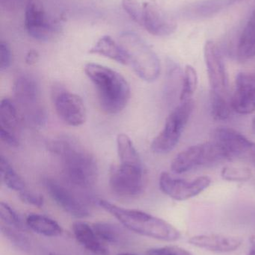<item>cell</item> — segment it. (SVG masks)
<instances>
[{
	"mask_svg": "<svg viewBox=\"0 0 255 255\" xmlns=\"http://www.w3.org/2000/svg\"><path fill=\"white\" fill-rule=\"evenodd\" d=\"M50 150L60 157L63 175L69 184L86 189L93 187L97 182V161L92 154L77 141L63 136L51 143Z\"/></svg>",
	"mask_w": 255,
	"mask_h": 255,
	"instance_id": "cell-1",
	"label": "cell"
},
{
	"mask_svg": "<svg viewBox=\"0 0 255 255\" xmlns=\"http://www.w3.org/2000/svg\"><path fill=\"white\" fill-rule=\"evenodd\" d=\"M85 75L97 91L99 104L108 115L122 112L130 99V87L127 79L115 70L95 63L85 64Z\"/></svg>",
	"mask_w": 255,
	"mask_h": 255,
	"instance_id": "cell-2",
	"label": "cell"
},
{
	"mask_svg": "<svg viewBox=\"0 0 255 255\" xmlns=\"http://www.w3.org/2000/svg\"><path fill=\"white\" fill-rule=\"evenodd\" d=\"M97 203L130 232L167 242H173L181 238V232L172 225L145 211L122 208L104 199H100Z\"/></svg>",
	"mask_w": 255,
	"mask_h": 255,
	"instance_id": "cell-3",
	"label": "cell"
},
{
	"mask_svg": "<svg viewBox=\"0 0 255 255\" xmlns=\"http://www.w3.org/2000/svg\"><path fill=\"white\" fill-rule=\"evenodd\" d=\"M118 43L125 51L135 73L143 81L153 82L160 74V60L148 43L133 31H125L120 35Z\"/></svg>",
	"mask_w": 255,
	"mask_h": 255,
	"instance_id": "cell-4",
	"label": "cell"
},
{
	"mask_svg": "<svg viewBox=\"0 0 255 255\" xmlns=\"http://www.w3.org/2000/svg\"><path fill=\"white\" fill-rule=\"evenodd\" d=\"M15 104L24 121L33 127L44 125L46 115L40 103L38 82L34 76L26 73L18 75L13 82Z\"/></svg>",
	"mask_w": 255,
	"mask_h": 255,
	"instance_id": "cell-5",
	"label": "cell"
},
{
	"mask_svg": "<svg viewBox=\"0 0 255 255\" xmlns=\"http://www.w3.org/2000/svg\"><path fill=\"white\" fill-rule=\"evenodd\" d=\"M229 160L224 150L216 141L192 145L180 152L172 160L171 169L174 173L182 174L202 166Z\"/></svg>",
	"mask_w": 255,
	"mask_h": 255,
	"instance_id": "cell-6",
	"label": "cell"
},
{
	"mask_svg": "<svg viewBox=\"0 0 255 255\" xmlns=\"http://www.w3.org/2000/svg\"><path fill=\"white\" fill-rule=\"evenodd\" d=\"M194 108L193 100L181 102L166 119L164 128L151 142V148L157 154L170 152L178 145Z\"/></svg>",
	"mask_w": 255,
	"mask_h": 255,
	"instance_id": "cell-7",
	"label": "cell"
},
{
	"mask_svg": "<svg viewBox=\"0 0 255 255\" xmlns=\"http://www.w3.org/2000/svg\"><path fill=\"white\" fill-rule=\"evenodd\" d=\"M112 165L109 171V186L116 196L135 198L145 190V172L142 163L120 162Z\"/></svg>",
	"mask_w": 255,
	"mask_h": 255,
	"instance_id": "cell-8",
	"label": "cell"
},
{
	"mask_svg": "<svg viewBox=\"0 0 255 255\" xmlns=\"http://www.w3.org/2000/svg\"><path fill=\"white\" fill-rule=\"evenodd\" d=\"M52 100L58 118L70 127L83 125L86 121V109L77 94L67 91L60 85L52 87Z\"/></svg>",
	"mask_w": 255,
	"mask_h": 255,
	"instance_id": "cell-9",
	"label": "cell"
},
{
	"mask_svg": "<svg viewBox=\"0 0 255 255\" xmlns=\"http://www.w3.org/2000/svg\"><path fill=\"white\" fill-rule=\"evenodd\" d=\"M213 140L223 148L228 159H239L255 166V142L231 128L221 127L214 130Z\"/></svg>",
	"mask_w": 255,
	"mask_h": 255,
	"instance_id": "cell-10",
	"label": "cell"
},
{
	"mask_svg": "<svg viewBox=\"0 0 255 255\" xmlns=\"http://www.w3.org/2000/svg\"><path fill=\"white\" fill-rule=\"evenodd\" d=\"M25 28L30 37L39 41H49L58 34V24L48 16L41 0H27Z\"/></svg>",
	"mask_w": 255,
	"mask_h": 255,
	"instance_id": "cell-11",
	"label": "cell"
},
{
	"mask_svg": "<svg viewBox=\"0 0 255 255\" xmlns=\"http://www.w3.org/2000/svg\"><path fill=\"white\" fill-rule=\"evenodd\" d=\"M138 24L148 33L157 37H166L177 29L175 19L156 0H145Z\"/></svg>",
	"mask_w": 255,
	"mask_h": 255,
	"instance_id": "cell-12",
	"label": "cell"
},
{
	"mask_svg": "<svg viewBox=\"0 0 255 255\" xmlns=\"http://www.w3.org/2000/svg\"><path fill=\"white\" fill-rule=\"evenodd\" d=\"M211 94L229 97V77L223 55L214 41L206 42L204 49Z\"/></svg>",
	"mask_w": 255,
	"mask_h": 255,
	"instance_id": "cell-13",
	"label": "cell"
},
{
	"mask_svg": "<svg viewBox=\"0 0 255 255\" xmlns=\"http://www.w3.org/2000/svg\"><path fill=\"white\" fill-rule=\"evenodd\" d=\"M211 184L208 176L199 177L196 179L177 178L166 172L161 173L159 180L160 190L164 194L177 201H184L200 194Z\"/></svg>",
	"mask_w": 255,
	"mask_h": 255,
	"instance_id": "cell-14",
	"label": "cell"
},
{
	"mask_svg": "<svg viewBox=\"0 0 255 255\" xmlns=\"http://www.w3.org/2000/svg\"><path fill=\"white\" fill-rule=\"evenodd\" d=\"M45 189L51 199L67 214L78 219L89 217L90 211L85 204L70 189L52 178L43 181Z\"/></svg>",
	"mask_w": 255,
	"mask_h": 255,
	"instance_id": "cell-15",
	"label": "cell"
},
{
	"mask_svg": "<svg viewBox=\"0 0 255 255\" xmlns=\"http://www.w3.org/2000/svg\"><path fill=\"white\" fill-rule=\"evenodd\" d=\"M232 110L239 115L255 112V73L243 72L236 78L235 90L231 98Z\"/></svg>",
	"mask_w": 255,
	"mask_h": 255,
	"instance_id": "cell-16",
	"label": "cell"
},
{
	"mask_svg": "<svg viewBox=\"0 0 255 255\" xmlns=\"http://www.w3.org/2000/svg\"><path fill=\"white\" fill-rule=\"evenodd\" d=\"M191 245L214 253H231L242 245V240L236 237L220 235H197L189 241Z\"/></svg>",
	"mask_w": 255,
	"mask_h": 255,
	"instance_id": "cell-17",
	"label": "cell"
},
{
	"mask_svg": "<svg viewBox=\"0 0 255 255\" xmlns=\"http://www.w3.org/2000/svg\"><path fill=\"white\" fill-rule=\"evenodd\" d=\"M72 230L77 242L94 255H109V248L99 238L92 225L77 220L72 225Z\"/></svg>",
	"mask_w": 255,
	"mask_h": 255,
	"instance_id": "cell-18",
	"label": "cell"
},
{
	"mask_svg": "<svg viewBox=\"0 0 255 255\" xmlns=\"http://www.w3.org/2000/svg\"><path fill=\"white\" fill-rule=\"evenodd\" d=\"M19 111L16 104L8 98L1 100L0 104V137H17Z\"/></svg>",
	"mask_w": 255,
	"mask_h": 255,
	"instance_id": "cell-19",
	"label": "cell"
},
{
	"mask_svg": "<svg viewBox=\"0 0 255 255\" xmlns=\"http://www.w3.org/2000/svg\"><path fill=\"white\" fill-rule=\"evenodd\" d=\"M89 53L110 58L123 65H128L129 59L121 45L109 35L100 37L91 48Z\"/></svg>",
	"mask_w": 255,
	"mask_h": 255,
	"instance_id": "cell-20",
	"label": "cell"
},
{
	"mask_svg": "<svg viewBox=\"0 0 255 255\" xmlns=\"http://www.w3.org/2000/svg\"><path fill=\"white\" fill-rule=\"evenodd\" d=\"M25 223L30 230L46 238H58L63 233L62 228L55 220L41 214H30Z\"/></svg>",
	"mask_w": 255,
	"mask_h": 255,
	"instance_id": "cell-21",
	"label": "cell"
},
{
	"mask_svg": "<svg viewBox=\"0 0 255 255\" xmlns=\"http://www.w3.org/2000/svg\"><path fill=\"white\" fill-rule=\"evenodd\" d=\"M96 234L100 240L106 244L121 245L127 241L126 232L115 223L108 222H97L92 224Z\"/></svg>",
	"mask_w": 255,
	"mask_h": 255,
	"instance_id": "cell-22",
	"label": "cell"
},
{
	"mask_svg": "<svg viewBox=\"0 0 255 255\" xmlns=\"http://www.w3.org/2000/svg\"><path fill=\"white\" fill-rule=\"evenodd\" d=\"M238 56L242 61L255 57V9L240 38Z\"/></svg>",
	"mask_w": 255,
	"mask_h": 255,
	"instance_id": "cell-23",
	"label": "cell"
},
{
	"mask_svg": "<svg viewBox=\"0 0 255 255\" xmlns=\"http://www.w3.org/2000/svg\"><path fill=\"white\" fill-rule=\"evenodd\" d=\"M0 175L5 187L13 191L20 193L26 189L25 181L18 175L6 157H0Z\"/></svg>",
	"mask_w": 255,
	"mask_h": 255,
	"instance_id": "cell-24",
	"label": "cell"
},
{
	"mask_svg": "<svg viewBox=\"0 0 255 255\" xmlns=\"http://www.w3.org/2000/svg\"><path fill=\"white\" fill-rule=\"evenodd\" d=\"M0 230L3 237L15 248L25 253H28L31 250V241L23 231L10 227L2 223H1Z\"/></svg>",
	"mask_w": 255,
	"mask_h": 255,
	"instance_id": "cell-25",
	"label": "cell"
},
{
	"mask_svg": "<svg viewBox=\"0 0 255 255\" xmlns=\"http://www.w3.org/2000/svg\"><path fill=\"white\" fill-rule=\"evenodd\" d=\"M198 87V75L196 69L191 65L186 66L183 78L180 99L181 102L191 100Z\"/></svg>",
	"mask_w": 255,
	"mask_h": 255,
	"instance_id": "cell-26",
	"label": "cell"
},
{
	"mask_svg": "<svg viewBox=\"0 0 255 255\" xmlns=\"http://www.w3.org/2000/svg\"><path fill=\"white\" fill-rule=\"evenodd\" d=\"M0 219L2 224L23 232L28 228L17 211L5 202L0 203Z\"/></svg>",
	"mask_w": 255,
	"mask_h": 255,
	"instance_id": "cell-27",
	"label": "cell"
},
{
	"mask_svg": "<svg viewBox=\"0 0 255 255\" xmlns=\"http://www.w3.org/2000/svg\"><path fill=\"white\" fill-rule=\"evenodd\" d=\"M211 106L213 117L218 121H226L233 111L229 97L211 94Z\"/></svg>",
	"mask_w": 255,
	"mask_h": 255,
	"instance_id": "cell-28",
	"label": "cell"
},
{
	"mask_svg": "<svg viewBox=\"0 0 255 255\" xmlns=\"http://www.w3.org/2000/svg\"><path fill=\"white\" fill-rule=\"evenodd\" d=\"M221 175L226 181L242 182L250 180L253 172L249 168L244 166H227L223 168Z\"/></svg>",
	"mask_w": 255,
	"mask_h": 255,
	"instance_id": "cell-29",
	"label": "cell"
},
{
	"mask_svg": "<svg viewBox=\"0 0 255 255\" xmlns=\"http://www.w3.org/2000/svg\"><path fill=\"white\" fill-rule=\"evenodd\" d=\"M145 1V0H122L123 8L136 23L139 22Z\"/></svg>",
	"mask_w": 255,
	"mask_h": 255,
	"instance_id": "cell-30",
	"label": "cell"
},
{
	"mask_svg": "<svg viewBox=\"0 0 255 255\" xmlns=\"http://www.w3.org/2000/svg\"><path fill=\"white\" fill-rule=\"evenodd\" d=\"M19 198L22 203L25 205H31L36 208H41L44 203L43 196L37 193L25 189L23 191L19 193Z\"/></svg>",
	"mask_w": 255,
	"mask_h": 255,
	"instance_id": "cell-31",
	"label": "cell"
},
{
	"mask_svg": "<svg viewBox=\"0 0 255 255\" xmlns=\"http://www.w3.org/2000/svg\"><path fill=\"white\" fill-rule=\"evenodd\" d=\"M145 255H193L190 252L178 247H164L150 249Z\"/></svg>",
	"mask_w": 255,
	"mask_h": 255,
	"instance_id": "cell-32",
	"label": "cell"
},
{
	"mask_svg": "<svg viewBox=\"0 0 255 255\" xmlns=\"http://www.w3.org/2000/svg\"><path fill=\"white\" fill-rule=\"evenodd\" d=\"M12 52L10 46L6 42L1 41L0 43V70L1 71L7 70L11 65Z\"/></svg>",
	"mask_w": 255,
	"mask_h": 255,
	"instance_id": "cell-33",
	"label": "cell"
},
{
	"mask_svg": "<svg viewBox=\"0 0 255 255\" xmlns=\"http://www.w3.org/2000/svg\"><path fill=\"white\" fill-rule=\"evenodd\" d=\"M39 58V55L37 52L34 50H30L25 56V63L28 65H32L37 62Z\"/></svg>",
	"mask_w": 255,
	"mask_h": 255,
	"instance_id": "cell-34",
	"label": "cell"
},
{
	"mask_svg": "<svg viewBox=\"0 0 255 255\" xmlns=\"http://www.w3.org/2000/svg\"><path fill=\"white\" fill-rule=\"evenodd\" d=\"M247 255H255V239L252 241V247Z\"/></svg>",
	"mask_w": 255,
	"mask_h": 255,
	"instance_id": "cell-35",
	"label": "cell"
},
{
	"mask_svg": "<svg viewBox=\"0 0 255 255\" xmlns=\"http://www.w3.org/2000/svg\"><path fill=\"white\" fill-rule=\"evenodd\" d=\"M243 1V0H228V2H229V5L230 4H235V3L240 2V1Z\"/></svg>",
	"mask_w": 255,
	"mask_h": 255,
	"instance_id": "cell-36",
	"label": "cell"
},
{
	"mask_svg": "<svg viewBox=\"0 0 255 255\" xmlns=\"http://www.w3.org/2000/svg\"><path fill=\"white\" fill-rule=\"evenodd\" d=\"M117 255H138L133 254V253H119V254H118Z\"/></svg>",
	"mask_w": 255,
	"mask_h": 255,
	"instance_id": "cell-37",
	"label": "cell"
},
{
	"mask_svg": "<svg viewBox=\"0 0 255 255\" xmlns=\"http://www.w3.org/2000/svg\"><path fill=\"white\" fill-rule=\"evenodd\" d=\"M253 132L255 133V118H254V120H253Z\"/></svg>",
	"mask_w": 255,
	"mask_h": 255,
	"instance_id": "cell-38",
	"label": "cell"
},
{
	"mask_svg": "<svg viewBox=\"0 0 255 255\" xmlns=\"http://www.w3.org/2000/svg\"><path fill=\"white\" fill-rule=\"evenodd\" d=\"M49 255H64L58 254V253H49Z\"/></svg>",
	"mask_w": 255,
	"mask_h": 255,
	"instance_id": "cell-39",
	"label": "cell"
}]
</instances>
